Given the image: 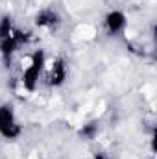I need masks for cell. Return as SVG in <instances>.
I'll return each instance as SVG.
<instances>
[{"label": "cell", "instance_id": "cell-3", "mask_svg": "<svg viewBox=\"0 0 157 159\" xmlns=\"http://www.w3.org/2000/svg\"><path fill=\"white\" fill-rule=\"evenodd\" d=\"M128 26V15L122 11V9H111L105 13L104 17V28L107 32V35L111 37H117L120 35Z\"/></svg>", "mask_w": 157, "mask_h": 159}, {"label": "cell", "instance_id": "cell-4", "mask_svg": "<svg viewBox=\"0 0 157 159\" xmlns=\"http://www.w3.org/2000/svg\"><path fill=\"white\" fill-rule=\"evenodd\" d=\"M59 22H61V17L54 9H41L35 15V24H37V28H43V30H50V28L57 26Z\"/></svg>", "mask_w": 157, "mask_h": 159}, {"label": "cell", "instance_id": "cell-6", "mask_svg": "<svg viewBox=\"0 0 157 159\" xmlns=\"http://www.w3.org/2000/svg\"><path fill=\"white\" fill-rule=\"evenodd\" d=\"M13 32V24H11V17H2L0 19V39H4V37H7L9 34Z\"/></svg>", "mask_w": 157, "mask_h": 159}, {"label": "cell", "instance_id": "cell-1", "mask_svg": "<svg viewBox=\"0 0 157 159\" xmlns=\"http://www.w3.org/2000/svg\"><path fill=\"white\" fill-rule=\"evenodd\" d=\"M44 69H46V54H44V50H35L28 57V65H24V69H22L20 83H22L24 91L34 93L37 89Z\"/></svg>", "mask_w": 157, "mask_h": 159}, {"label": "cell", "instance_id": "cell-2", "mask_svg": "<svg viewBox=\"0 0 157 159\" xmlns=\"http://www.w3.org/2000/svg\"><path fill=\"white\" fill-rule=\"evenodd\" d=\"M22 133V126L19 122L15 106L9 102L0 104V137L6 141H17Z\"/></svg>", "mask_w": 157, "mask_h": 159}, {"label": "cell", "instance_id": "cell-7", "mask_svg": "<svg viewBox=\"0 0 157 159\" xmlns=\"http://www.w3.org/2000/svg\"><path fill=\"white\" fill-rule=\"evenodd\" d=\"M96 131H98V128H96L94 124H85V126L81 128V135H83V137H89V139L94 137Z\"/></svg>", "mask_w": 157, "mask_h": 159}, {"label": "cell", "instance_id": "cell-5", "mask_svg": "<svg viewBox=\"0 0 157 159\" xmlns=\"http://www.w3.org/2000/svg\"><path fill=\"white\" fill-rule=\"evenodd\" d=\"M65 78H67V65L63 59H56L50 67V72H48V83L57 87L65 81Z\"/></svg>", "mask_w": 157, "mask_h": 159}]
</instances>
